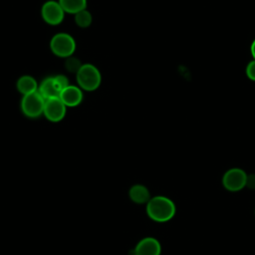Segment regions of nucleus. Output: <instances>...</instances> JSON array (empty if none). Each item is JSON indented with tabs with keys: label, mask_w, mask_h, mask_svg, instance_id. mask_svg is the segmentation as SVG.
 Segmentation results:
<instances>
[{
	"label": "nucleus",
	"mask_w": 255,
	"mask_h": 255,
	"mask_svg": "<svg viewBox=\"0 0 255 255\" xmlns=\"http://www.w3.org/2000/svg\"><path fill=\"white\" fill-rule=\"evenodd\" d=\"M59 98L68 108H74L79 106L83 101V90L80 87L69 85L63 91H61Z\"/></svg>",
	"instance_id": "obj_9"
},
{
	"label": "nucleus",
	"mask_w": 255,
	"mask_h": 255,
	"mask_svg": "<svg viewBox=\"0 0 255 255\" xmlns=\"http://www.w3.org/2000/svg\"><path fill=\"white\" fill-rule=\"evenodd\" d=\"M66 110H67V107L64 105V103L61 101L59 97L48 99L45 101L43 115L50 122L58 123L65 118Z\"/></svg>",
	"instance_id": "obj_7"
},
{
	"label": "nucleus",
	"mask_w": 255,
	"mask_h": 255,
	"mask_svg": "<svg viewBox=\"0 0 255 255\" xmlns=\"http://www.w3.org/2000/svg\"><path fill=\"white\" fill-rule=\"evenodd\" d=\"M76 79L79 87L87 92L96 91L102 83L99 69L92 64H83L76 74Z\"/></svg>",
	"instance_id": "obj_2"
},
{
	"label": "nucleus",
	"mask_w": 255,
	"mask_h": 255,
	"mask_svg": "<svg viewBox=\"0 0 255 255\" xmlns=\"http://www.w3.org/2000/svg\"><path fill=\"white\" fill-rule=\"evenodd\" d=\"M251 54H252V56H253V58H254V60H255V40L252 42V45H251Z\"/></svg>",
	"instance_id": "obj_19"
},
{
	"label": "nucleus",
	"mask_w": 255,
	"mask_h": 255,
	"mask_svg": "<svg viewBox=\"0 0 255 255\" xmlns=\"http://www.w3.org/2000/svg\"><path fill=\"white\" fill-rule=\"evenodd\" d=\"M246 75L250 80L255 81V60L248 63L246 67Z\"/></svg>",
	"instance_id": "obj_17"
},
{
	"label": "nucleus",
	"mask_w": 255,
	"mask_h": 255,
	"mask_svg": "<svg viewBox=\"0 0 255 255\" xmlns=\"http://www.w3.org/2000/svg\"><path fill=\"white\" fill-rule=\"evenodd\" d=\"M38 92L45 100L58 98L60 96V91L57 88L53 77H48L43 80L42 83L39 85Z\"/></svg>",
	"instance_id": "obj_11"
},
{
	"label": "nucleus",
	"mask_w": 255,
	"mask_h": 255,
	"mask_svg": "<svg viewBox=\"0 0 255 255\" xmlns=\"http://www.w3.org/2000/svg\"><path fill=\"white\" fill-rule=\"evenodd\" d=\"M246 186L250 189H255V174H249L247 175L246 180Z\"/></svg>",
	"instance_id": "obj_18"
},
{
	"label": "nucleus",
	"mask_w": 255,
	"mask_h": 255,
	"mask_svg": "<svg viewBox=\"0 0 255 255\" xmlns=\"http://www.w3.org/2000/svg\"><path fill=\"white\" fill-rule=\"evenodd\" d=\"M65 13L77 14L78 12L87 8V0H59Z\"/></svg>",
	"instance_id": "obj_13"
},
{
	"label": "nucleus",
	"mask_w": 255,
	"mask_h": 255,
	"mask_svg": "<svg viewBox=\"0 0 255 255\" xmlns=\"http://www.w3.org/2000/svg\"><path fill=\"white\" fill-rule=\"evenodd\" d=\"M147 216L156 222L169 221L176 212V206L174 202L163 195H157L151 197L146 203Z\"/></svg>",
	"instance_id": "obj_1"
},
{
	"label": "nucleus",
	"mask_w": 255,
	"mask_h": 255,
	"mask_svg": "<svg viewBox=\"0 0 255 255\" xmlns=\"http://www.w3.org/2000/svg\"><path fill=\"white\" fill-rule=\"evenodd\" d=\"M45 99L37 91L30 95L23 96L21 100L22 113L31 119L38 118L43 115L45 107Z\"/></svg>",
	"instance_id": "obj_4"
},
{
	"label": "nucleus",
	"mask_w": 255,
	"mask_h": 255,
	"mask_svg": "<svg viewBox=\"0 0 255 255\" xmlns=\"http://www.w3.org/2000/svg\"><path fill=\"white\" fill-rule=\"evenodd\" d=\"M161 245L154 237L142 238L134 247L132 255H160Z\"/></svg>",
	"instance_id": "obj_8"
},
{
	"label": "nucleus",
	"mask_w": 255,
	"mask_h": 255,
	"mask_svg": "<svg viewBox=\"0 0 255 255\" xmlns=\"http://www.w3.org/2000/svg\"><path fill=\"white\" fill-rule=\"evenodd\" d=\"M93 22V16L92 14L87 10H82L75 14V23L80 28H88Z\"/></svg>",
	"instance_id": "obj_14"
},
{
	"label": "nucleus",
	"mask_w": 255,
	"mask_h": 255,
	"mask_svg": "<svg viewBox=\"0 0 255 255\" xmlns=\"http://www.w3.org/2000/svg\"><path fill=\"white\" fill-rule=\"evenodd\" d=\"M16 87L18 92L21 93L23 96L35 93L38 91L39 88L36 79L29 75H24L20 77L16 83Z\"/></svg>",
	"instance_id": "obj_10"
},
{
	"label": "nucleus",
	"mask_w": 255,
	"mask_h": 255,
	"mask_svg": "<svg viewBox=\"0 0 255 255\" xmlns=\"http://www.w3.org/2000/svg\"><path fill=\"white\" fill-rule=\"evenodd\" d=\"M128 195L131 201L137 204H143L147 203L149 201L150 193L146 186L142 184H134L130 187L128 191Z\"/></svg>",
	"instance_id": "obj_12"
},
{
	"label": "nucleus",
	"mask_w": 255,
	"mask_h": 255,
	"mask_svg": "<svg viewBox=\"0 0 255 255\" xmlns=\"http://www.w3.org/2000/svg\"><path fill=\"white\" fill-rule=\"evenodd\" d=\"M53 78H54L55 84H56L57 88L59 89L60 93H61V91H63L65 88H67L70 85L69 84V79L65 75H57Z\"/></svg>",
	"instance_id": "obj_16"
},
{
	"label": "nucleus",
	"mask_w": 255,
	"mask_h": 255,
	"mask_svg": "<svg viewBox=\"0 0 255 255\" xmlns=\"http://www.w3.org/2000/svg\"><path fill=\"white\" fill-rule=\"evenodd\" d=\"M82 65L83 64L80 62L79 59H77L75 57H72V56L67 58L66 61H65V67L71 73H76L77 74L78 71L80 70V68L82 67Z\"/></svg>",
	"instance_id": "obj_15"
},
{
	"label": "nucleus",
	"mask_w": 255,
	"mask_h": 255,
	"mask_svg": "<svg viewBox=\"0 0 255 255\" xmlns=\"http://www.w3.org/2000/svg\"><path fill=\"white\" fill-rule=\"evenodd\" d=\"M76 41L68 33L55 34L50 41L52 53L61 58H69L76 51Z\"/></svg>",
	"instance_id": "obj_3"
},
{
	"label": "nucleus",
	"mask_w": 255,
	"mask_h": 255,
	"mask_svg": "<svg viewBox=\"0 0 255 255\" xmlns=\"http://www.w3.org/2000/svg\"><path fill=\"white\" fill-rule=\"evenodd\" d=\"M42 19L49 25H59L64 20L65 11L57 1H47L41 8Z\"/></svg>",
	"instance_id": "obj_6"
},
{
	"label": "nucleus",
	"mask_w": 255,
	"mask_h": 255,
	"mask_svg": "<svg viewBox=\"0 0 255 255\" xmlns=\"http://www.w3.org/2000/svg\"><path fill=\"white\" fill-rule=\"evenodd\" d=\"M247 174L246 172L238 167L228 169L222 177V185L224 188L231 192L240 191L246 186Z\"/></svg>",
	"instance_id": "obj_5"
}]
</instances>
